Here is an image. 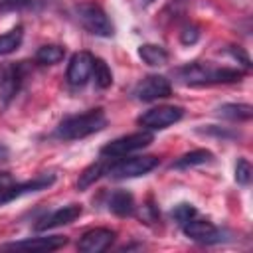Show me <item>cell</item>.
<instances>
[{
	"label": "cell",
	"instance_id": "cell-24",
	"mask_svg": "<svg viewBox=\"0 0 253 253\" xmlns=\"http://www.w3.org/2000/svg\"><path fill=\"white\" fill-rule=\"evenodd\" d=\"M198 211H196V208L192 206V204H178L174 210H172V217L182 225V223H186L190 217H194Z\"/></svg>",
	"mask_w": 253,
	"mask_h": 253
},
{
	"label": "cell",
	"instance_id": "cell-23",
	"mask_svg": "<svg viewBox=\"0 0 253 253\" xmlns=\"http://www.w3.org/2000/svg\"><path fill=\"white\" fill-rule=\"evenodd\" d=\"M105 170H103V164L101 162H93V164H89L81 174H79V178H77V190H87L91 184H95L99 178H101V174H103Z\"/></svg>",
	"mask_w": 253,
	"mask_h": 253
},
{
	"label": "cell",
	"instance_id": "cell-5",
	"mask_svg": "<svg viewBox=\"0 0 253 253\" xmlns=\"http://www.w3.org/2000/svg\"><path fill=\"white\" fill-rule=\"evenodd\" d=\"M152 142V134L148 130H140V132H132V134H125V136H119L111 142H107L103 148H101V156L103 158H121V156H126L138 148H144Z\"/></svg>",
	"mask_w": 253,
	"mask_h": 253
},
{
	"label": "cell",
	"instance_id": "cell-14",
	"mask_svg": "<svg viewBox=\"0 0 253 253\" xmlns=\"http://www.w3.org/2000/svg\"><path fill=\"white\" fill-rule=\"evenodd\" d=\"M81 206L77 204H69V206H63L59 210H55L53 213H49L47 217H43L40 223H36V229L38 231H45V229H53V227H59V225H67L71 221H75L79 215H81Z\"/></svg>",
	"mask_w": 253,
	"mask_h": 253
},
{
	"label": "cell",
	"instance_id": "cell-18",
	"mask_svg": "<svg viewBox=\"0 0 253 253\" xmlns=\"http://www.w3.org/2000/svg\"><path fill=\"white\" fill-rule=\"evenodd\" d=\"M213 158V154L206 148H198V150H192V152H186L182 154L174 164L172 168H190V166H198V164H206Z\"/></svg>",
	"mask_w": 253,
	"mask_h": 253
},
{
	"label": "cell",
	"instance_id": "cell-6",
	"mask_svg": "<svg viewBox=\"0 0 253 253\" xmlns=\"http://www.w3.org/2000/svg\"><path fill=\"white\" fill-rule=\"evenodd\" d=\"M184 111L180 107L174 105H162V107H154L148 109L144 115L138 117V125L148 128V130H162L174 123H178L182 119Z\"/></svg>",
	"mask_w": 253,
	"mask_h": 253
},
{
	"label": "cell",
	"instance_id": "cell-20",
	"mask_svg": "<svg viewBox=\"0 0 253 253\" xmlns=\"http://www.w3.org/2000/svg\"><path fill=\"white\" fill-rule=\"evenodd\" d=\"M43 0H0V14L4 12H38Z\"/></svg>",
	"mask_w": 253,
	"mask_h": 253
},
{
	"label": "cell",
	"instance_id": "cell-11",
	"mask_svg": "<svg viewBox=\"0 0 253 253\" xmlns=\"http://www.w3.org/2000/svg\"><path fill=\"white\" fill-rule=\"evenodd\" d=\"M115 239V231L107 227H93L85 231L77 243V249L83 253H101L105 251Z\"/></svg>",
	"mask_w": 253,
	"mask_h": 253
},
{
	"label": "cell",
	"instance_id": "cell-2",
	"mask_svg": "<svg viewBox=\"0 0 253 253\" xmlns=\"http://www.w3.org/2000/svg\"><path fill=\"white\" fill-rule=\"evenodd\" d=\"M180 77L186 85H217V83H235L241 81L243 71L229 67H210L204 63H188L180 71Z\"/></svg>",
	"mask_w": 253,
	"mask_h": 253
},
{
	"label": "cell",
	"instance_id": "cell-27",
	"mask_svg": "<svg viewBox=\"0 0 253 253\" xmlns=\"http://www.w3.org/2000/svg\"><path fill=\"white\" fill-rule=\"evenodd\" d=\"M231 55H233L235 59H241L245 67H251V63H249V57H247V53H245V51H241L239 47H237V49L233 47V49H231Z\"/></svg>",
	"mask_w": 253,
	"mask_h": 253
},
{
	"label": "cell",
	"instance_id": "cell-13",
	"mask_svg": "<svg viewBox=\"0 0 253 253\" xmlns=\"http://www.w3.org/2000/svg\"><path fill=\"white\" fill-rule=\"evenodd\" d=\"M67 239L63 235H47V237H28L22 241H14L4 245V249H22V251H55L63 247Z\"/></svg>",
	"mask_w": 253,
	"mask_h": 253
},
{
	"label": "cell",
	"instance_id": "cell-22",
	"mask_svg": "<svg viewBox=\"0 0 253 253\" xmlns=\"http://www.w3.org/2000/svg\"><path fill=\"white\" fill-rule=\"evenodd\" d=\"M93 79H95V85L101 87V89H107L113 85V73L109 69V65L105 63V59L101 57H93V71H91Z\"/></svg>",
	"mask_w": 253,
	"mask_h": 253
},
{
	"label": "cell",
	"instance_id": "cell-4",
	"mask_svg": "<svg viewBox=\"0 0 253 253\" xmlns=\"http://www.w3.org/2000/svg\"><path fill=\"white\" fill-rule=\"evenodd\" d=\"M158 166V158L156 156H132V158H123L117 160L115 164L109 166L107 174L115 180H123V178H136V176H144L150 170H154Z\"/></svg>",
	"mask_w": 253,
	"mask_h": 253
},
{
	"label": "cell",
	"instance_id": "cell-30",
	"mask_svg": "<svg viewBox=\"0 0 253 253\" xmlns=\"http://www.w3.org/2000/svg\"><path fill=\"white\" fill-rule=\"evenodd\" d=\"M140 2H142V6H146V4H150L152 0H140Z\"/></svg>",
	"mask_w": 253,
	"mask_h": 253
},
{
	"label": "cell",
	"instance_id": "cell-10",
	"mask_svg": "<svg viewBox=\"0 0 253 253\" xmlns=\"http://www.w3.org/2000/svg\"><path fill=\"white\" fill-rule=\"evenodd\" d=\"M93 71V55L89 51H77L73 53V57L69 59L67 65V81L73 87L85 85L87 79L91 77Z\"/></svg>",
	"mask_w": 253,
	"mask_h": 253
},
{
	"label": "cell",
	"instance_id": "cell-12",
	"mask_svg": "<svg viewBox=\"0 0 253 253\" xmlns=\"http://www.w3.org/2000/svg\"><path fill=\"white\" fill-rule=\"evenodd\" d=\"M182 229L184 233L194 239V241H202V243H213V241H219V229L208 221V219H198L196 215L190 217L186 223H182Z\"/></svg>",
	"mask_w": 253,
	"mask_h": 253
},
{
	"label": "cell",
	"instance_id": "cell-17",
	"mask_svg": "<svg viewBox=\"0 0 253 253\" xmlns=\"http://www.w3.org/2000/svg\"><path fill=\"white\" fill-rule=\"evenodd\" d=\"M217 115L229 121H249L253 117V107L247 103H227L217 109Z\"/></svg>",
	"mask_w": 253,
	"mask_h": 253
},
{
	"label": "cell",
	"instance_id": "cell-29",
	"mask_svg": "<svg viewBox=\"0 0 253 253\" xmlns=\"http://www.w3.org/2000/svg\"><path fill=\"white\" fill-rule=\"evenodd\" d=\"M6 156H8V148L0 144V160H6Z\"/></svg>",
	"mask_w": 253,
	"mask_h": 253
},
{
	"label": "cell",
	"instance_id": "cell-15",
	"mask_svg": "<svg viewBox=\"0 0 253 253\" xmlns=\"http://www.w3.org/2000/svg\"><path fill=\"white\" fill-rule=\"evenodd\" d=\"M109 210L119 215V217H126V215H132L134 213V198L130 192L126 190H115L111 196H109V202H107Z\"/></svg>",
	"mask_w": 253,
	"mask_h": 253
},
{
	"label": "cell",
	"instance_id": "cell-28",
	"mask_svg": "<svg viewBox=\"0 0 253 253\" xmlns=\"http://www.w3.org/2000/svg\"><path fill=\"white\" fill-rule=\"evenodd\" d=\"M12 182H14V180H12V176H10L8 172H2V174H0V190L8 188Z\"/></svg>",
	"mask_w": 253,
	"mask_h": 253
},
{
	"label": "cell",
	"instance_id": "cell-9",
	"mask_svg": "<svg viewBox=\"0 0 253 253\" xmlns=\"http://www.w3.org/2000/svg\"><path fill=\"white\" fill-rule=\"evenodd\" d=\"M170 93H172V85L164 75H148V77L140 79L134 87V97L138 101H146V103L170 97Z\"/></svg>",
	"mask_w": 253,
	"mask_h": 253
},
{
	"label": "cell",
	"instance_id": "cell-8",
	"mask_svg": "<svg viewBox=\"0 0 253 253\" xmlns=\"http://www.w3.org/2000/svg\"><path fill=\"white\" fill-rule=\"evenodd\" d=\"M22 83V65L20 63H2L0 65V111H4Z\"/></svg>",
	"mask_w": 253,
	"mask_h": 253
},
{
	"label": "cell",
	"instance_id": "cell-21",
	"mask_svg": "<svg viewBox=\"0 0 253 253\" xmlns=\"http://www.w3.org/2000/svg\"><path fill=\"white\" fill-rule=\"evenodd\" d=\"M65 55V49L61 45H55V43H47V45H42L38 51H36V61L40 65H53V63H59Z\"/></svg>",
	"mask_w": 253,
	"mask_h": 253
},
{
	"label": "cell",
	"instance_id": "cell-1",
	"mask_svg": "<svg viewBox=\"0 0 253 253\" xmlns=\"http://www.w3.org/2000/svg\"><path fill=\"white\" fill-rule=\"evenodd\" d=\"M107 126V117L103 109H91L87 113L81 115H71L65 117L57 128H55V136L61 140H79L85 138L93 132H99Z\"/></svg>",
	"mask_w": 253,
	"mask_h": 253
},
{
	"label": "cell",
	"instance_id": "cell-26",
	"mask_svg": "<svg viewBox=\"0 0 253 253\" xmlns=\"http://www.w3.org/2000/svg\"><path fill=\"white\" fill-rule=\"evenodd\" d=\"M198 40H200V28L194 26V24L186 26V28L180 32V42H182L184 45H192V43H196Z\"/></svg>",
	"mask_w": 253,
	"mask_h": 253
},
{
	"label": "cell",
	"instance_id": "cell-7",
	"mask_svg": "<svg viewBox=\"0 0 253 253\" xmlns=\"http://www.w3.org/2000/svg\"><path fill=\"white\" fill-rule=\"evenodd\" d=\"M55 182V174H42L34 180H28V182H22V184H10L8 188L0 190V206L8 204V202H14L22 196H28V194H34V192H42L45 188H49L51 184Z\"/></svg>",
	"mask_w": 253,
	"mask_h": 253
},
{
	"label": "cell",
	"instance_id": "cell-3",
	"mask_svg": "<svg viewBox=\"0 0 253 253\" xmlns=\"http://www.w3.org/2000/svg\"><path fill=\"white\" fill-rule=\"evenodd\" d=\"M75 14L79 18V22L83 24L85 30H89L95 36L101 38H111L115 34V26L109 20V16L105 14V10L99 4L93 2H81L75 6Z\"/></svg>",
	"mask_w": 253,
	"mask_h": 253
},
{
	"label": "cell",
	"instance_id": "cell-19",
	"mask_svg": "<svg viewBox=\"0 0 253 253\" xmlns=\"http://www.w3.org/2000/svg\"><path fill=\"white\" fill-rule=\"evenodd\" d=\"M22 40H24V30H22V26H16V28H12L10 32L2 34V36H0V55H10V53H14V51L20 47Z\"/></svg>",
	"mask_w": 253,
	"mask_h": 253
},
{
	"label": "cell",
	"instance_id": "cell-16",
	"mask_svg": "<svg viewBox=\"0 0 253 253\" xmlns=\"http://www.w3.org/2000/svg\"><path fill=\"white\" fill-rule=\"evenodd\" d=\"M138 55H140V59L146 65H152V67L164 65L168 61V51L162 45H156V43H144V45H140L138 47Z\"/></svg>",
	"mask_w": 253,
	"mask_h": 253
},
{
	"label": "cell",
	"instance_id": "cell-25",
	"mask_svg": "<svg viewBox=\"0 0 253 253\" xmlns=\"http://www.w3.org/2000/svg\"><path fill=\"white\" fill-rule=\"evenodd\" d=\"M235 180L241 186H247L249 180H251V164L245 158H239L237 164H235Z\"/></svg>",
	"mask_w": 253,
	"mask_h": 253
}]
</instances>
